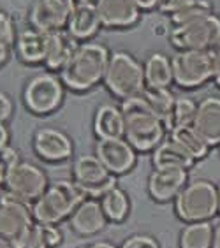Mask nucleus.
I'll list each match as a JSON object with an SVG mask.
<instances>
[{
    "mask_svg": "<svg viewBox=\"0 0 220 248\" xmlns=\"http://www.w3.org/2000/svg\"><path fill=\"white\" fill-rule=\"evenodd\" d=\"M111 51L102 43L86 41L78 46L76 53L60 71V79L69 90L83 93L104 81Z\"/></svg>",
    "mask_w": 220,
    "mask_h": 248,
    "instance_id": "f257e3e1",
    "label": "nucleus"
},
{
    "mask_svg": "<svg viewBox=\"0 0 220 248\" xmlns=\"http://www.w3.org/2000/svg\"><path fill=\"white\" fill-rule=\"evenodd\" d=\"M122 113L125 120L124 138L136 152H153L166 138V124L158 118L143 95H136L122 102Z\"/></svg>",
    "mask_w": 220,
    "mask_h": 248,
    "instance_id": "f03ea898",
    "label": "nucleus"
},
{
    "mask_svg": "<svg viewBox=\"0 0 220 248\" xmlns=\"http://www.w3.org/2000/svg\"><path fill=\"white\" fill-rule=\"evenodd\" d=\"M85 199H88L86 192L74 180H58L49 183L46 192L32 204V215L39 224L57 225L69 218Z\"/></svg>",
    "mask_w": 220,
    "mask_h": 248,
    "instance_id": "7ed1b4c3",
    "label": "nucleus"
},
{
    "mask_svg": "<svg viewBox=\"0 0 220 248\" xmlns=\"http://www.w3.org/2000/svg\"><path fill=\"white\" fill-rule=\"evenodd\" d=\"M102 83L106 90L122 102L130 97L141 95L146 86L143 63L125 49L111 51L110 63Z\"/></svg>",
    "mask_w": 220,
    "mask_h": 248,
    "instance_id": "20e7f679",
    "label": "nucleus"
},
{
    "mask_svg": "<svg viewBox=\"0 0 220 248\" xmlns=\"http://www.w3.org/2000/svg\"><path fill=\"white\" fill-rule=\"evenodd\" d=\"M174 213L185 224L210 222L219 215V190L208 180L187 183L174 199Z\"/></svg>",
    "mask_w": 220,
    "mask_h": 248,
    "instance_id": "39448f33",
    "label": "nucleus"
},
{
    "mask_svg": "<svg viewBox=\"0 0 220 248\" xmlns=\"http://www.w3.org/2000/svg\"><path fill=\"white\" fill-rule=\"evenodd\" d=\"M173 83L185 90H194L213 79L215 58L211 49L176 51L171 58Z\"/></svg>",
    "mask_w": 220,
    "mask_h": 248,
    "instance_id": "423d86ee",
    "label": "nucleus"
},
{
    "mask_svg": "<svg viewBox=\"0 0 220 248\" xmlns=\"http://www.w3.org/2000/svg\"><path fill=\"white\" fill-rule=\"evenodd\" d=\"M65 86L60 76L41 72L27 81L23 88V104L25 108L37 116L51 115L62 106Z\"/></svg>",
    "mask_w": 220,
    "mask_h": 248,
    "instance_id": "0eeeda50",
    "label": "nucleus"
},
{
    "mask_svg": "<svg viewBox=\"0 0 220 248\" xmlns=\"http://www.w3.org/2000/svg\"><path fill=\"white\" fill-rule=\"evenodd\" d=\"M169 43L176 51L190 49H213L220 37V16L211 15L199 18L185 25H178L169 29Z\"/></svg>",
    "mask_w": 220,
    "mask_h": 248,
    "instance_id": "6e6552de",
    "label": "nucleus"
},
{
    "mask_svg": "<svg viewBox=\"0 0 220 248\" xmlns=\"http://www.w3.org/2000/svg\"><path fill=\"white\" fill-rule=\"evenodd\" d=\"M49 186L48 174L37 164L19 160L16 167L11 171L4 188L7 194L18 197L27 204H34Z\"/></svg>",
    "mask_w": 220,
    "mask_h": 248,
    "instance_id": "1a4fd4ad",
    "label": "nucleus"
},
{
    "mask_svg": "<svg viewBox=\"0 0 220 248\" xmlns=\"http://www.w3.org/2000/svg\"><path fill=\"white\" fill-rule=\"evenodd\" d=\"M72 176L92 199H101L106 192L116 186V176L106 169L97 155H79L72 164Z\"/></svg>",
    "mask_w": 220,
    "mask_h": 248,
    "instance_id": "9d476101",
    "label": "nucleus"
},
{
    "mask_svg": "<svg viewBox=\"0 0 220 248\" xmlns=\"http://www.w3.org/2000/svg\"><path fill=\"white\" fill-rule=\"evenodd\" d=\"M34 222L32 204H27L7 192L0 194V236L11 239L15 245Z\"/></svg>",
    "mask_w": 220,
    "mask_h": 248,
    "instance_id": "9b49d317",
    "label": "nucleus"
},
{
    "mask_svg": "<svg viewBox=\"0 0 220 248\" xmlns=\"http://www.w3.org/2000/svg\"><path fill=\"white\" fill-rule=\"evenodd\" d=\"M32 148L43 162H65L74 153V143L69 134L55 127H41L32 136Z\"/></svg>",
    "mask_w": 220,
    "mask_h": 248,
    "instance_id": "f8f14e48",
    "label": "nucleus"
},
{
    "mask_svg": "<svg viewBox=\"0 0 220 248\" xmlns=\"http://www.w3.org/2000/svg\"><path fill=\"white\" fill-rule=\"evenodd\" d=\"M76 0H35L30 9V27L44 33L65 30Z\"/></svg>",
    "mask_w": 220,
    "mask_h": 248,
    "instance_id": "ddd939ff",
    "label": "nucleus"
},
{
    "mask_svg": "<svg viewBox=\"0 0 220 248\" xmlns=\"http://www.w3.org/2000/svg\"><path fill=\"white\" fill-rule=\"evenodd\" d=\"M136 150L129 144L125 138H113V139H97L95 155L106 166V169L115 174L122 176L127 174L130 169H134L138 162Z\"/></svg>",
    "mask_w": 220,
    "mask_h": 248,
    "instance_id": "4468645a",
    "label": "nucleus"
},
{
    "mask_svg": "<svg viewBox=\"0 0 220 248\" xmlns=\"http://www.w3.org/2000/svg\"><path fill=\"white\" fill-rule=\"evenodd\" d=\"M189 183V171L180 167H155L148 176V194L155 202H171Z\"/></svg>",
    "mask_w": 220,
    "mask_h": 248,
    "instance_id": "2eb2a0df",
    "label": "nucleus"
},
{
    "mask_svg": "<svg viewBox=\"0 0 220 248\" xmlns=\"http://www.w3.org/2000/svg\"><path fill=\"white\" fill-rule=\"evenodd\" d=\"M97 13L106 29H129L141 19V13L134 0H97Z\"/></svg>",
    "mask_w": 220,
    "mask_h": 248,
    "instance_id": "dca6fc26",
    "label": "nucleus"
},
{
    "mask_svg": "<svg viewBox=\"0 0 220 248\" xmlns=\"http://www.w3.org/2000/svg\"><path fill=\"white\" fill-rule=\"evenodd\" d=\"M106 224H108V218L102 211L101 201L92 199V197L83 201L69 217L71 229L74 231V234L83 236V238L99 234L101 231H104Z\"/></svg>",
    "mask_w": 220,
    "mask_h": 248,
    "instance_id": "f3484780",
    "label": "nucleus"
},
{
    "mask_svg": "<svg viewBox=\"0 0 220 248\" xmlns=\"http://www.w3.org/2000/svg\"><path fill=\"white\" fill-rule=\"evenodd\" d=\"M102 27L95 2H76L67 21V30L76 41H90Z\"/></svg>",
    "mask_w": 220,
    "mask_h": 248,
    "instance_id": "a211bd4d",
    "label": "nucleus"
},
{
    "mask_svg": "<svg viewBox=\"0 0 220 248\" xmlns=\"http://www.w3.org/2000/svg\"><path fill=\"white\" fill-rule=\"evenodd\" d=\"M192 127L208 141L210 146L220 144V97L208 95L197 102V113Z\"/></svg>",
    "mask_w": 220,
    "mask_h": 248,
    "instance_id": "6ab92c4d",
    "label": "nucleus"
},
{
    "mask_svg": "<svg viewBox=\"0 0 220 248\" xmlns=\"http://www.w3.org/2000/svg\"><path fill=\"white\" fill-rule=\"evenodd\" d=\"M48 37L49 33L41 32L34 27H27V29L19 30L15 43V51L18 58L29 65L44 63L46 49H48Z\"/></svg>",
    "mask_w": 220,
    "mask_h": 248,
    "instance_id": "aec40b11",
    "label": "nucleus"
},
{
    "mask_svg": "<svg viewBox=\"0 0 220 248\" xmlns=\"http://www.w3.org/2000/svg\"><path fill=\"white\" fill-rule=\"evenodd\" d=\"M79 41L72 37L67 30H58V32L49 33L48 37V49H46V58L44 65L49 71H62L65 63L76 53Z\"/></svg>",
    "mask_w": 220,
    "mask_h": 248,
    "instance_id": "412c9836",
    "label": "nucleus"
},
{
    "mask_svg": "<svg viewBox=\"0 0 220 248\" xmlns=\"http://www.w3.org/2000/svg\"><path fill=\"white\" fill-rule=\"evenodd\" d=\"M94 134L97 139L124 138L125 120L122 108L115 104H101L94 115Z\"/></svg>",
    "mask_w": 220,
    "mask_h": 248,
    "instance_id": "4be33fe9",
    "label": "nucleus"
},
{
    "mask_svg": "<svg viewBox=\"0 0 220 248\" xmlns=\"http://www.w3.org/2000/svg\"><path fill=\"white\" fill-rule=\"evenodd\" d=\"M153 166L155 167H180V169H192L196 158L178 144L174 139H164L157 148L153 150Z\"/></svg>",
    "mask_w": 220,
    "mask_h": 248,
    "instance_id": "5701e85b",
    "label": "nucleus"
},
{
    "mask_svg": "<svg viewBox=\"0 0 220 248\" xmlns=\"http://www.w3.org/2000/svg\"><path fill=\"white\" fill-rule=\"evenodd\" d=\"M62 241L63 234L57 225L34 222L30 229L15 243V248H58Z\"/></svg>",
    "mask_w": 220,
    "mask_h": 248,
    "instance_id": "b1692460",
    "label": "nucleus"
},
{
    "mask_svg": "<svg viewBox=\"0 0 220 248\" xmlns=\"http://www.w3.org/2000/svg\"><path fill=\"white\" fill-rule=\"evenodd\" d=\"M144 83L152 88H169L173 83L171 58L160 51L150 53L143 63Z\"/></svg>",
    "mask_w": 220,
    "mask_h": 248,
    "instance_id": "393cba45",
    "label": "nucleus"
},
{
    "mask_svg": "<svg viewBox=\"0 0 220 248\" xmlns=\"http://www.w3.org/2000/svg\"><path fill=\"white\" fill-rule=\"evenodd\" d=\"M101 206L104 211L106 218L111 224H122L127 220L130 215V197L127 196V192L124 188H120L118 185L113 186L111 190H108L104 196L101 197Z\"/></svg>",
    "mask_w": 220,
    "mask_h": 248,
    "instance_id": "a878e982",
    "label": "nucleus"
},
{
    "mask_svg": "<svg viewBox=\"0 0 220 248\" xmlns=\"http://www.w3.org/2000/svg\"><path fill=\"white\" fill-rule=\"evenodd\" d=\"M171 139H174L178 144H182L187 152L190 153L192 157L197 160L204 158L208 153H210L211 146L208 144L201 134L197 132L192 125H187V127H178V129L171 130Z\"/></svg>",
    "mask_w": 220,
    "mask_h": 248,
    "instance_id": "bb28decb",
    "label": "nucleus"
},
{
    "mask_svg": "<svg viewBox=\"0 0 220 248\" xmlns=\"http://www.w3.org/2000/svg\"><path fill=\"white\" fill-rule=\"evenodd\" d=\"M143 99L146 100V104L150 106V109L162 120L168 129L169 118H171L173 108L176 102V97L173 95V92L169 88H152V86H144L143 90Z\"/></svg>",
    "mask_w": 220,
    "mask_h": 248,
    "instance_id": "cd10ccee",
    "label": "nucleus"
},
{
    "mask_svg": "<svg viewBox=\"0 0 220 248\" xmlns=\"http://www.w3.org/2000/svg\"><path fill=\"white\" fill-rule=\"evenodd\" d=\"M213 225L210 222H192L180 232V248H211Z\"/></svg>",
    "mask_w": 220,
    "mask_h": 248,
    "instance_id": "c85d7f7f",
    "label": "nucleus"
},
{
    "mask_svg": "<svg viewBox=\"0 0 220 248\" xmlns=\"http://www.w3.org/2000/svg\"><path fill=\"white\" fill-rule=\"evenodd\" d=\"M211 13H215L211 0H189L185 5L169 15V23L171 27H178V25H185L199 18H204Z\"/></svg>",
    "mask_w": 220,
    "mask_h": 248,
    "instance_id": "c756f323",
    "label": "nucleus"
},
{
    "mask_svg": "<svg viewBox=\"0 0 220 248\" xmlns=\"http://www.w3.org/2000/svg\"><path fill=\"white\" fill-rule=\"evenodd\" d=\"M197 113V102L192 97H176V102H174V108H173L171 118H169L168 130L171 132L173 129H178V127H187V125L194 124V118H196Z\"/></svg>",
    "mask_w": 220,
    "mask_h": 248,
    "instance_id": "7c9ffc66",
    "label": "nucleus"
},
{
    "mask_svg": "<svg viewBox=\"0 0 220 248\" xmlns=\"http://www.w3.org/2000/svg\"><path fill=\"white\" fill-rule=\"evenodd\" d=\"M16 37H18V32H16L15 21H13L11 15L5 11H0V44L13 49Z\"/></svg>",
    "mask_w": 220,
    "mask_h": 248,
    "instance_id": "2f4dec72",
    "label": "nucleus"
},
{
    "mask_svg": "<svg viewBox=\"0 0 220 248\" xmlns=\"http://www.w3.org/2000/svg\"><path fill=\"white\" fill-rule=\"evenodd\" d=\"M18 162H19V153L13 146L0 150V186L5 185L11 171L15 169Z\"/></svg>",
    "mask_w": 220,
    "mask_h": 248,
    "instance_id": "473e14b6",
    "label": "nucleus"
},
{
    "mask_svg": "<svg viewBox=\"0 0 220 248\" xmlns=\"http://www.w3.org/2000/svg\"><path fill=\"white\" fill-rule=\"evenodd\" d=\"M118 248H160L158 241L148 234H132Z\"/></svg>",
    "mask_w": 220,
    "mask_h": 248,
    "instance_id": "72a5a7b5",
    "label": "nucleus"
},
{
    "mask_svg": "<svg viewBox=\"0 0 220 248\" xmlns=\"http://www.w3.org/2000/svg\"><path fill=\"white\" fill-rule=\"evenodd\" d=\"M15 113V102L5 92L0 90V124H5L7 120H11Z\"/></svg>",
    "mask_w": 220,
    "mask_h": 248,
    "instance_id": "f704fd0d",
    "label": "nucleus"
},
{
    "mask_svg": "<svg viewBox=\"0 0 220 248\" xmlns=\"http://www.w3.org/2000/svg\"><path fill=\"white\" fill-rule=\"evenodd\" d=\"M189 0H158L157 9L164 15H173L176 9H180L182 5H185Z\"/></svg>",
    "mask_w": 220,
    "mask_h": 248,
    "instance_id": "c9c22d12",
    "label": "nucleus"
},
{
    "mask_svg": "<svg viewBox=\"0 0 220 248\" xmlns=\"http://www.w3.org/2000/svg\"><path fill=\"white\" fill-rule=\"evenodd\" d=\"M213 58H215V67H213V81H215V85L220 88V37L219 41L215 43V46H213Z\"/></svg>",
    "mask_w": 220,
    "mask_h": 248,
    "instance_id": "e433bc0d",
    "label": "nucleus"
},
{
    "mask_svg": "<svg viewBox=\"0 0 220 248\" xmlns=\"http://www.w3.org/2000/svg\"><path fill=\"white\" fill-rule=\"evenodd\" d=\"M9 129L5 124H0V150H4L9 146Z\"/></svg>",
    "mask_w": 220,
    "mask_h": 248,
    "instance_id": "4c0bfd02",
    "label": "nucleus"
},
{
    "mask_svg": "<svg viewBox=\"0 0 220 248\" xmlns=\"http://www.w3.org/2000/svg\"><path fill=\"white\" fill-rule=\"evenodd\" d=\"M134 4L138 5L141 11H153V9H157L158 0H134Z\"/></svg>",
    "mask_w": 220,
    "mask_h": 248,
    "instance_id": "58836bf2",
    "label": "nucleus"
},
{
    "mask_svg": "<svg viewBox=\"0 0 220 248\" xmlns=\"http://www.w3.org/2000/svg\"><path fill=\"white\" fill-rule=\"evenodd\" d=\"M78 248H116V247L113 243H110V241H95V243L83 245V247H78Z\"/></svg>",
    "mask_w": 220,
    "mask_h": 248,
    "instance_id": "ea45409f",
    "label": "nucleus"
},
{
    "mask_svg": "<svg viewBox=\"0 0 220 248\" xmlns=\"http://www.w3.org/2000/svg\"><path fill=\"white\" fill-rule=\"evenodd\" d=\"M211 248H220V222L213 227V241H211Z\"/></svg>",
    "mask_w": 220,
    "mask_h": 248,
    "instance_id": "a19ab883",
    "label": "nucleus"
},
{
    "mask_svg": "<svg viewBox=\"0 0 220 248\" xmlns=\"http://www.w3.org/2000/svg\"><path fill=\"white\" fill-rule=\"evenodd\" d=\"M9 55H11V49L0 44V67H2L5 62H7V60H9Z\"/></svg>",
    "mask_w": 220,
    "mask_h": 248,
    "instance_id": "79ce46f5",
    "label": "nucleus"
},
{
    "mask_svg": "<svg viewBox=\"0 0 220 248\" xmlns=\"http://www.w3.org/2000/svg\"><path fill=\"white\" fill-rule=\"evenodd\" d=\"M0 248H15V245H13V241L7 238H4V236H0Z\"/></svg>",
    "mask_w": 220,
    "mask_h": 248,
    "instance_id": "37998d69",
    "label": "nucleus"
},
{
    "mask_svg": "<svg viewBox=\"0 0 220 248\" xmlns=\"http://www.w3.org/2000/svg\"><path fill=\"white\" fill-rule=\"evenodd\" d=\"M217 190H219V215H220V183H219V186H217Z\"/></svg>",
    "mask_w": 220,
    "mask_h": 248,
    "instance_id": "c03bdc74",
    "label": "nucleus"
},
{
    "mask_svg": "<svg viewBox=\"0 0 220 248\" xmlns=\"http://www.w3.org/2000/svg\"><path fill=\"white\" fill-rule=\"evenodd\" d=\"M76 2H97V0H76Z\"/></svg>",
    "mask_w": 220,
    "mask_h": 248,
    "instance_id": "a18cd8bd",
    "label": "nucleus"
},
{
    "mask_svg": "<svg viewBox=\"0 0 220 248\" xmlns=\"http://www.w3.org/2000/svg\"><path fill=\"white\" fill-rule=\"evenodd\" d=\"M219 148H220V144H219Z\"/></svg>",
    "mask_w": 220,
    "mask_h": 248,
    "instance_id": "49530a36",
    "label": "nucleus"
}]
</instances>
